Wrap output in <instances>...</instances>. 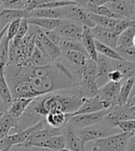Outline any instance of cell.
<instances>
[{
  "label": "cell",
  "mask_w": 135,
  "mask_h": 151,
  "mask_svg": "<svg viewBox=\"0 0 135 151\" xmlns=\"http://www.w3.org/2000/svg\"><path fill=\"white\" fill-rule=\"evenodd\" d=\"M107 79L108 81L112 82H123L124 78L122 77L121 73L118 70H112L107 75Z\"/></svg>",
  "instance_id": "40"
},
{
  "label": "cell",
  "mask_w": 135,
  "mask_h": 151,
  "mask_svg": "<svg viewBox=\"0 0 135 151\" xmlns=\"http://www.w3.org/2000/svg\"><path fill=\"white\" fill-rule=\"evenodd\" d=\"M16 121L17 119L11 117L7 112L0 118V139H2L9 134V132L15 126Z\"/></svg>",
  "instance_id": "30"
},
{
  "label": "cell",
  "mask_w": 135,
  "mask_h": 151,
  "mask_svg": "<svg viewBox=\"0 0 135 151\" xmlns=\"http://www.w3.org/2000/svg\"><path fill=\"white\" fill-rule=\"evenodd\" d=\"M95 43V49H96V52L97 54H100L104 56H106L109 59H112V60H123L118 52L115 51V49H112L107 45L105 44H102L98 42H94Z\"/></svg>",
  "instance_id": "34"
},
{
  "label": "cell",
  "mask_w": 135,
  "mask_h": 151,
  "mask_svg": "<svg viewBox=\"0 0 135 151\" xmlns=\"http://www.w3.org/2000/svg\"><path fill=\"white\" fill-rule=\"evenodd\" d=\"M5 27H3L2 25H1V23H0V32H1V31H2V29H4Z\"/></svg>",
  "instance_id": "46"
},
{
  "label": "cell",
  "mask_w": 135,
  "mask_h": 151,
  "mask_svg": "<svg viewBox=\"0 0 135 151\" xmlns=\"http://www.w3.org/2000/svg\"><path fill=\"white\" fill-rule=\"evenodd\" d=\"M29 28H30V25L28 24V21H27V19H23L20 20V27H19V29L17 32V34L13 38V40L10 41L13 44L17 45L20 42V41L22 40V38H23L27 33H28V31H29Z\"/></svg>",
  "instance_id": "35"
},
{
  "label": "cell",
  "mask_w": 135,
  "mask_h": 151,
  "mask_svg": "<svg viewBox=\"0 0 135 151\" xmlns=\"http://www.w3.org/2000/svg\"><path fill=\"white\" fill-rule=\"evenodd\" d=\"M125 151H135V137H132L130 139L128 145L126 147Z\"/></svg>",
  "instance_id": "41"
},
{
  "label": "cell",
  "mask_w": 135,
  "mask_h": 151,
  "mask_svg": "<svg viewBox=\"0 0 135 151\" xmlns=\"http://www.w3.org/2000/svg\"><path fill=\"white\" fill-rule=\"evenodd\" d=\"M0 101H1V99H0Z\"/></svg>",
  "instance_id": "50"
},
{
  "label": "cell",
  "mask_w": 135,
  "mask_h": 151,
  "mask_svg": "<svg viewBox=\"0 0 135 151\" xmlns=\"http://www.w3.org/2000/svg\"><path fill=\"white\" fill-rule=\"evenodd\" d=\"M28 24L38 27L43 32L54 31L61 23L60 19H46V18H29L27 19Z\"/></svg>",
  "instance_id": "23"
},
{
  "label": "cell",
  "mask_w": 135,
  "mask_h": 151,
  "mask_svg": "<svg viewBox=\"0 0 135 151\" xmlns=\"http://www.w3.org/2000/svg\"><path fill=\"white\" fill-rule=\"evenodd\" d=\"M97 69H98V78L96 79V85L98 87H102L103 85L108 82L107 75L110 71L113 70V66H112V59H109L102 55H97L96 60Z\"/></svg>",
  "instance_id": "15"
},
{
  "label": "cell",
  "mask_w": 135,
  "mask_h": 151,
  "mask_svg": "<svg viewBox=\"0 0 135 151\" xmlns=\"http://www.w3.org/2000/svg\"><path fill=\"white\" fill-rule=\"evenodd\" d=\"M20 20L21 19H16L7 25V32H6V35L7 37V39L10 41L13 40V38L16 36L17 32L19 29L20 27Z\"/></svg>",
  "instance_id": "39"
},
{
  "label": "cell",
  "mask_w": 135,
  "mask_h": 151,
  "mask_svg": "<svg viewBox=\"0 0 135 151\" xmlns=\"http://www.w3.org/2000/svg\"><path fill=\"white\" fill-rule=\"evenodd\" d=\"M115 127L118 128L120 133H135V121L128 120L118 122Z\"/></svg>",
  "instance_id": "37"
},
{
  "label": "cell",
  "mask_w": 135,
  "mask_h": 151,
  "mask_svg": "<svg viewBox=\"0 0 135 151\" xmlns=\"http://www.w3.org/2000/svg\"><path fill=\"white\" fill-rule=\"evenodd\" d=\"M134 97L135 94L132 90L129 97V100L125 105H122V106H112L107 109V113L104 116L103 124L111 127H115V124L118 122L135 120Z\"/></svg>",
  "instance_id": "3"
},
{
  "label": "cell",
  "mask_w": 135,
  "mask_h": 151,
  "mask_svg": "<svg viewBox=\"0 0 135 151\" xmlns=\"http://www.w3.org/2000/svg\"><path fill=\"white\" fill-rule=\"evenodd\" d=\"M122 82H112L108 81L98 88L97 97L105 103L107 109L114 104L117 97L118 96Z\"/></svg>",
  "instance_id": "10"
},
{
  "label": "cell",
  "mask_w": 135,
  "mask_h": 151,
  "mask_svg": "<svg viewBox=\"0 0 135 151\" xmlns=\"http://www.w3.org/2000/svg\"><path fill=\"white\" fill-rule=\"evenodd\" d=\"M118 133H120L118 128L108 126L103 123L99 124L88 126L76 131L78 137L82 140L84 144H86L89 141H95L97 139H101L109 137V135H113Z\"/></svg>",
  "instance_id": "5"
},
{
  "label": "cell",
  "mask_w": 135,
  "mask_h": 151,
  "mask_svg": "<svg viewBox=\"0 0 135 151\" xmlns=\"http://www.w3.org/2000/svg\"><path fill=\"white\" fill-rule=\"evenodd\" d=\"M58 151H70V150H69V149H67V148H62V149H60V150H58Z\"/></svg>",
  "instance_id": "45"
},
{
  "label": "cell",
  "mask_w": 135,
  "mask_h": 151,
  "mask_svg": "<svg viewBox=\"0 0 135 151\" xmlns=\"http://www.w3.org/2000/svg\"><path fill=\"white\" fill-rule=\"evenodd\" d=\"M106 6L123 19L135 20V3L130 0H110Z\"/></svg>",
  "instance_id": "11"
},
{
  "label": "cell",
  "mask_w": 135,
  "mask_h": 151,
  "mask_svg": "<svg viewBox=\"0 0 135 151\" xmlns=\"http://www.w3.org/2000/svg\"><path fill=\"white\" fill-rule=\"evenodd\" d=\"M84 10L86 12H88V13L99 15V16H103V17H107V18H111V19H123L122 17H120L119 15H118L115 12H113L106 5L98 6H90V7H87V9H85Z\"/></svg>",
  "instance_id": "31"
},
{
  "label": "cell",
  "mask_w": 135,
  "mask_h": 151,
  "mask_svg": "<svg viewBox=\"0 0 135 151\" xmlns=\"http://www.w3.org/2000/svg\"><path fill=\"white\" fill-rule=\"evenodd\" d=\"M94 39L91 32V28L83 26V31H82V35H81V44L83 46L85 52H87L88 56L92 60L96 62L97 60V54L96 49H95V43H94Z\"/></svg>",
  "instance_id": "19"
},
{
  "label": "cell",
  "mask_w": 135,
  "mask_h": 151,
  "mask_svg": "<svg viewBox=\"0 0 135 151\" xmlns=\"http://www.w3.org/2000/svg\"><path fill=\"white\" fill-rule=\"evenodd\" d=\"M61 56H63L68 61L70 62L74 66L81 67L84 65L87 60L90 58L86 52H81L77 51H64L61 52Z\"/></svg>",
  "instance_id": "25"
},
{
  "label": "cell",
  "mask_w": 135,
  "mask_h": 151,
  "mask_svg": "<svg viewBox=\"0 0 135 151\" xmlns=\"http://www.w3.org/2000/svg\"><path fill=\"white\" fill-rule=\"evenodd\" d=\"M82 31H83V26L69 20H61L60 25L54 29L57 34L64 39L79 42L81 41Z\"/></svg>",
  "instance_id": "9"
},
{
  "label": "cell",
  "mask_w": 135,
  "mask_h": 151,
  "mask_svg": "<svg viewBox=\"0 0 135 151\" xmlns=\"http://www.w3.org/2000/svg\"><path fill=\"white\" fill-rule=\"evenodd\" d=\"M4 76L12 99L33 98L76 87L78 79L60 62L44 66H17L7 65Z\"/></svg>",
  "instance_id": "1"
},
{
  "label": "cell",
  "mask_w": 135,
  "mask_h": 151,
  "mask_svg": "<svg viewBox=\"0 0 135 151\" xmlns=\"http://www.w3.org/2000/svg\"><path fill=\"white\" fill-rule=\"evenodd\" d=\"M0 99L7 108L9 107L13 100L9 88L7 86V83L4 76V68H2V67H0Z\"/></svg>",
  "instance_id": "28"
},
{
  "label": "cell",
  "mask_w": 135,
  "mask_h": 151,
  "mask_svg": "<svg viewBox=\"0 0 135 151\" xmlns=\"http://www.w3.org/2000/svg\"><path fill=\"white\" fill-rule=\"evenodd\" d=\"M33 99H31V98H16V99H13L9 107L7 108V113L15 119L20 118Z\"/></svg>",
  "instance_id": "21"
},
{
  "label": "cell",
  "mask_w": 135,
  "mask_h": 151,
  "mask_svg": "<svg viewBox=\"0 0 135 151\" xmlns=\"http://www.w3.org/2000/svg\"><path fill=\"white\" fill-rule=\"evenodd\" d=\"M21 147L24 148H32V147H39V148H46L52 151H58L62 148H65V138L64 135H57V137H52L40 141H36L28 145H24Z\"/></svg>",
  "instance_id": "13"
},
{
  "label": "cell",
  "mask_w": 135,
  "mask_h": 151,
  "mask_svg": "<svg viewBox=\"0 0 135 151\" xmlns=\"http://www.w3.org/2000/svg\"><path fill=\"white\" fill-rule=\"evenodd\" d=\"M10 150H11V147H5L4 149L0 150V151H10Z\"/></svg>",
  "instance_id": "44"
},
{
  "label": "cell",
  "mask_w": 135,
  "mask_h": 151,
  "mask_svg": "<svg viewBox=\"0 0 135 151\" xmlns=\"http://www.w3.org/2000/svg\"><path fill=\"white\" fill-rule=\"evenodd\" d=\"M135 133H118L94 141V147L98 151H125L130 139Z\"/></svg>",
  "instance_id": "4"
},
{
  "label": "cell",
  "mask_w": 135,
  "mask_h": 151,
  "mask_svg": "<svg viewBox=\"0 0 135 151\" xmlns=\"http://www.w3.org/2000/svg\"><path fill=\"white\" fill-rule=\"evenodd\" d=\"M135 26V20H130V19H119L118 22L117 23V25L111 29L114 33H116L117 35H119L120 33H122L125 29H127L130 27Z\"/></svg>",
  "instance_id": "38"
},
{
  "label": "cell",
  "mask_w": 135,
  "mask_h": 151,
  "mask_svg": "<svg viewBox=\"0 0 135 151\" xmlns=\"http://www.w3.org/2000/svg\"><path fill=\"white\" fill-rule=\"evenodd\" d=\"M63 134V128H53L50 126H46V128H43L41 130H38L34 133H33L30 137L26 139L24 143L20 145H18V147H21L24 145L31 144V143L40 141L43 139H46L52 137H57V135H61Z\"/></svg>",
  "instance_id": "16"
},
{
  "label": "cell",
  "mask_w": 135,
  "mask_h": 151,
  "mask_svg": "<svg viewBox=\"0 0 135 151\" xmlns=\"http://www.w3.org/2000/svg\"><path fill=\"white\" fill-rule=\"evenodd\" d=\"M65 138V148L70 151H85V144L78 137L73 128L69 125L63 127V134Z\"/></svg>",
  "instance_id": "14"
},
{
  "label": "cell",
  "mask_w": 135,
  "mask_h": 151,
  "mask_svg": "<svg viewBox=\"0 0 135 151\" xmlns=\"http://www.w3.org/2000/svg\"><path fill=\"white\" fill-rule=\"evenodd\" d=\"M62 19L61 20H69L81 26L94 28L95 25L89 18L88 13L79 5H70L61 7Z\"/></svg>",
  "instance_id": "8"
},
{
  "label": "cell",
  "mask_w": 135,
  "mask_h": 151,
  "mask_svg": "<svg viewBox=\"0 0 135 151\" xmlns=\"http://www.w3.org/2000/svg\"><path fill=\"white\" fill-rule=\"evenodd\" d=\"M3 2H4V0H0V7L2 6V4H3Z\"/></svg>",
  "instance_id": "47"
},
{
  "label": "cell",
  "mask_w": 135,
  "mask_h": 151,
  "mask_svg": "<svg viewBox=\"0 0 135 151\" xmlns=\"http://www.w3.org/2000/svg\"><path fill=\"white\" fill-rule=\"evenodd\" d=\"M135 26L130 27L118 37L116 47H135Z\"/></svg>",
  "instance_id": "27"
},
{
  "label": "cell",
  "mask_w": 135,
  "mask_h": 151,
  "mask_svg": "<svg viewBox=\"0 0 135 151\" xmlns=\"http://www.w3.org/2000/svg\"><path fill=\"white\" fill-rule=\"evenodd\" d=\"M50 63L51 60L44 56L38 48L34 47L32 55L26 60L22 66H44Z\"/></svg>",
  "instance_id": "26"
},
{
  "label": "cell",
  "mask_w": 135,
  "mask_h": 151,
  "mask_svg": "<svg viewBox=\"0 0 135 151\" xmlns=\"http://www.w3.org/2000/svg\"><path fill=\"white\" fill-rule=\"evenodd\" d=\"M72 116V113H66L60 111H53L44 117L46 124L53 128H63Z\"/></svg>",
  "instance_id": "20"
},
{
  "label": "cell",
  "mask_w": 135,
  "mask_h": 151,
  "mask_svg": "<svg viewBox=\"0 0 135 151\" xmlns=\"http://www.w3.org/2000/svg\"><path fill=\"white\" fill-rule=\"evenodd\" d=\"M113 70H118L121 73L125 79L134 77L135 73V62H129L125 60H112Z\"/></svg>",
  "instance_id": "24"
},
{
  "label": "cell",
  "mask_w": 135,
  "mask_h": 151,
  "mask_svg": "<svg viewBox=\"0 0 135 151\" xmlns=\"http://www.w3.org/2000/svg\"><path fill=\"white\" fill-rule=\"evenodd\" d=\"M130 1H131L132 3H135V0H130Z\"/></svg>",
  "instance_id": "48"
},
{
  "label": "cell",
  "mask_w": 135,
  "mask_h": 151,
  "mask_svg": "<svg viewBox=\"0 0 135 151\" xmlns=\"http://www.w3.org/2000/svg\"><path fill=\"white\" fill-rule=\"evenodd\" d=\"M33 29L35 34L34 44L35 47L38 48L44 56L51 60V62H55L61 56V51L57 46L52 42L44 32L38 27L33 26Z\"/></svg>",
  "instance_id": "6"
},
{
  "label": "cell",
  "mask_w": 135,
  "mask_h": 151,
  "mask_svg": "<svg viewBox=\"0 0 135 151\" xmlns=\"http://www.w3.org/2000/svg\"><path fill=\"white\" fill-rule=\"evenodd\" d=\"M31 18V12L27 10H16L0 9V23L3 27L9 25L16 19H23Z\"/></svg>",
  "instance_id": "18"
},
{
  "label": "cell",
  "mask_w": 135,
  "mask_h": 151,
  "mask_svg": "<svg viewBox=\"0 0 135 151\" xmlns=\"http://www.w3.org/2000/svg\"><path fill=\"white\" fill-rule=\"evenodd\" d=\"M88 16L94 23V25L100 26V27L106 28V29H113L119 20L118 19H111V18H107V17L99 16V15L92 14V13H88Z\"/></svg>",
  "instance_id": "29"
},
{
  "label": "cell",
  "mask_w": 135,
  "mask_h": 151,
  "mask_svg": "<svg viewBox=\"0 0 135 151\" xmlns=\"http://www.w3.org/2000/svg\"><path fill=\"white\" fill-rule=\"evenodd\" d=\"M84 100L78 94L76 87L36 97L17 119L15 126L11 129L12 134L22 132L35 125L53 111L74 113Z\"/></svg>",
  "instance_id": "2"
},
{
  "label": "cell",
  "mask_w": 135,
  "mask_h": 151,
  "mask_svg": "<svg viewBox=\"0 0 135 151\" xmlns=\"http://www.w3.org/2000/svg\"><path fill=\"white\" fill-rule=\"evenodd\" d=\"M134 82H135L134 77H131V78L125 79L121 83L118 96L117 97V99L112 106H122V105H125L127 103V101L129 100V97L133 90Z\"/></svg>",
  "instance_id": "22"
},
{
  "label": "cell",
  "mask_w": 135,
  "mask_h": 151,
  "mask_svg": "<svg viewBox=\"0 0 135 151\" xmlns=\"http://www.w3.org/2000/svg\"><path fill=\"white\" fill-rule=\"evenodd\" d=\"M7 111V107L4 104V102L2 101H0V118L5 114Z\"/></svg>",
  "instance_id": "42"
},
{
  "label": "cell",
  "mask_w": 135,
  "mask_h": 151,
  "mask_svg": "<svg viewBox=\"0 0 135 151\" xmlns=\"http://www.w3.org/2000/svg\"><path fill=\"white\" fill-rule=\"evenodd\" d=\"M92 151H98V150H96V149H94V148H93V149H92Z\"/></svg>",
  "instance_id": "49"
},
{
  "label": "cell",
  "mask_w": 135,
  "mask_h": 151,
  "mask_svg": "<svg viewBox=\"0 0 135 151\" xmlns=\"http://www.w3.org/2000/svg\"><path fill=\"white\" fill-rule=\"evenodd\" d=\"M91 32L94 41L107 45L112 49L116 48L118 35L114 33L111 29L95 25L94 28H91Z\"/></svg>",
  "instance_id": "12"
},
{
  "label": "cell",
  "mask_w": 135,
  "mask_h": 151,
  "mask_svg": "<svg viewBox=\"0 0 135 151\" xmlns=\"http://www.w3.org/2000/svg\"><path fill=\"white\" fill-rule=\"evenodd\" d=\"M9 40L5 33L1 42H0V67H6L9 65Z\"/></svg>",
  "instance_id": "32"
},
{
  "label": "cell",
  "mask_w": 135,
  "mask_h": 151,
  "mask_svg": "<svg viewBox=\"0 0 135 151\" xmlns=\"http://www.w3.org/2000/svg\"><path fill=\"white\" fill-rule=\"evenodd\" d=\"M68 1H70V2H73L75 4H77L79 6H82V2H83V0H68Z\"/></svg>",
  "instance_id": "43"
},
{
  "label": "cell",
  "mask_w": 135,
  "mask_h": 151,
  "mask_svg": "<svg viewBox=\"0 0 135 151\" xmlns=\"http://www.w3.org/2000/svg\"><path fill=\"white\" fill-rule=\"evenodd\" d=\"M106 113H107V109L96 112L82 113V114L73 115L70 117L69 122L67 123V125L70 126L75 131H77L88 126L99 124L103 123L104 116L106 115Z\"/></svg>",
  "instance_id": "7"
},
{
  "label": "cell",
  "mask_w": 135,
  "mask_h": 151,
  "mask_svg": "<svg viewBox=\"0 0 135 151\" xmlns=\"http://www.w3.org/2000/svg\"><path fill=\"white\" fill-rule=\"evenodd\" d=\"M115 51L125 61L135 62V47H116Z\"/></svg>",
  "instance_id": "36"
},
{
  "label": "cell",
  "mask_w": 135,
  "mask_h": 151,
  "mask_svg": "<svg viewBox=\"0 0 135 151\" xmlns=\"http://www.w3.org/2000/svg\"><path fill=\"white\" fill-rule=\"evenodd\" d=\"M107 107L105 103L99 99L97 95L94 98H88L85 99L81 105V107L72 113L73 115H77V114H82V113H91V112H96V111H100L102 110H106Z\"/></svg>",
  "instance_id": "17"
},
{
  "label": "cell",
  "mask_w": 135,
  "mask_h": 151,
  "mask_svg": "<svg viewBox=\"0 0 135 151\" xmlns=\"http://www.w3.org/2000/svg\"><path fill=\"white\" fill-rule=\"evenodd\" d=\"M31 0H4L2 6L0 9H16V10H27Z\"/></svg>",
  "instance_id": "33"
}]
</instances>
